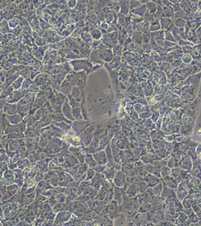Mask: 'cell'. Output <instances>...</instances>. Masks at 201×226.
Masks as SVG:
<instances>
[{
	"label": "cell",
	"mask_w": 201,
	"mask_h": 226,
	"mask_svg": "<svg viewBox=\"0 0 201 226\" xmlns=\"http://www.w3.org/2000/svg\"><path fill=\"white\" fill-rule=\"evenodd\" d=\"M70 217V213H68V212H59V213L57 215V216H56V223H65V222L69 220Z\"/></svg>",
	"instance_id": "7a4b0ae2"
},
{
	"label": "cell",
	"mask_w": 201,
	"mask_h": 226,
	"mask_svg": "<svg viewBox=\"0 0 201 226\" xmlns=\"http://www.w3.org/2000/svg\"><path fill=\"white\" fill-rule=\"evenodd\" d=\"M104 174H105L106 177H107L108 180H110V179H112L113 176L115 177L114 175H116V173H114L113 170H112V169H108V170L104 171Z\"/></svg>",
	"instance_id": "52a82bcc"
},
{
	"label": "cell",
	"mask_w": 201,
	"mask_h": 226,
	"mask_svg": "<svg viewBox=\"0 0 201 226\" xmlns=\"http://www.w3.org/2000/svg\"><path fill=\"white\" fill-rule=\"evenodd\" d=\"M14 173L12 172V171H6L5 172V174H4V178L6 180H8V181L9 182L14 179Z\"/></svg>",
	"instance_id": "8992f818"
},
{
	"label": "cell",
	"mask_w": 201,
	"mask_h": 226,
	"mask_svg": "<svg viewBox=\"0 0 201 226\" xmlns=\"http://www.w3.org/2000/svg\"><path fill=\"white\" fill-rule=\"evenodd\" d=\"M5 189H8L7 187H5V186H4V185H2V187H1V193H2V195H4L5 194H6V190Z\"/></svg>",
	"instance_id": "30bf717a"
},
{
	"label": "cell",
	"mask_w": 201,
	"mask_h": 226,
	"mask_svg": "<svg viewBox=\"0 0 201 226\" xmlns=\"http://www.w3.org/2000/svg\"><path fill=\"white\" fill-rule=\"evenodd\" d=\"M136 190L137 189L135 186H134V184L129 185V187L128 188L127 191H126L128 197L129 198H132L135 197V195H136V192H137Z\"/></svg>",
	"instance_id": "5b68a950"
},
{
	"label": "cell",
	"mask_w": 201,
	"mask_h": 226,
	"mask_svg": "<svg viewBox=\"0 0 201 226\" xmlns=\"http://www.w3.org/2000/svg\"><path fill=\"white\" fill-rule=\"evenodd\" d=\"M95 175L94 171H92V170H89L88 172H87V175H86V180H92L93 178V176Z\"/></svg>",
	"instance_id": "9c48e42d"
},
{
	"label": "cell",
	"mask_w": 201,
	"mask_h": 226,
	"mask_svg": "<svg viewBox=\"0 0 201 226\" xmlns=\"http://www.w3.org/2000/svg\"><path fill=\"white\" fill-rule=\"evenodd\" d=\"M95 158L96 161L100 164H105L107 161V158H106V155L104 154V152H100V153H97L95 155Z\"/></svg>",
	"instance_id": "277c9868"
},
{
	"label": "cell",
	"mask_w": 201,
	"mask_h": 226,
	"mask_svg": "<svg viewBox=\"0 0 201 226\" xmlns=\"http://www.w3.org/2000/svg\"><path fill=\"white\" fill-rule=\"evenodd\" d=\"M67 199V196H65V195H62V193L61 194H58L57 195H56V200L59 201V203H61V204H63V203L65 202V200Z\"/></svg>",
	"instance_id": "ba28073f"
},
{
	"label": "cell",
	"mask_w": 201,
	"mask_h": 226,
	"mask_svg": "<svg viewBox=\"0 0 201 226\" xmlns=\"http://www.w3.org/2000/svg\"><path fill=\"white\" fill-rule=\"evenodd\" d=\"M200 158H201V154H200Z\"/></svg>",
	"instance_id": "8fae6325"
},
{
	"label": "cell",
	"mask_w": 201,
	"mask_h": 226,
	"mask_svg": "<svg viewBox=\"0 0 201 226\" xmlns=\"http://www.w3.org/2000/svg\"><path fill=\"white\" fill-rule=\"evenodd\" d=\"M122 189H119L118 187L115 188L114 190V198L116 200V202H118L119 204H121V202L122 203V198H123V194H122Z\"/></svg>",
	"instance_id": "3957f363"
},
{
	"label": "cell",
	"mask_w": 201,
	"mask_h": 226,
	"mask_svg": "<svg viewBox=\"0 0 201 226\" xmlns=\"http://www.w3.org/2000/svg\"><path fill=\"white\" fill-rule=\"evenodd\" d=\"M114 184L116 187L121 188L126 185V176L122 172H117L114 177Z\"/></svg>",
	"instance_id": "6da1fadb"
}]
</instances>
